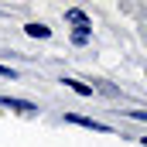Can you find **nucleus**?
<instances>
[{
    "label": "nucleus",
    "mask_w": 147,
    "mask_h": 147,
    "mask_svg": "<svg viewBox=\"0 0 147 147\" xmlns=\"http://www.w3.org/2000/svg\"><path fill=\"white\" fill-rule=\"evenodd\" d=\"M0 106H10V110H21V113H34L31 103H24V99H10V96H0Z\"/></svg>",
    "instance_id": "1"
},
{
    "label": "nucleus",
    "mask_w": 147,
    "mask_h": 147,
    "mask_svg": "<svg viewBox=\"0 0 147 147\" xmlns=\"http://www.w3.org/2000/svg\"><path fill=\"white\" fill-rule=\"evenodd\" d=\"M69 123L89 127V130H99V134H110V127H103V123H96V120H86V116H69Z\"/></svg>",
    "instance_id": "2"
},
{
    "label": "nucleus",
    "mask_w": 147,
    "mask_h": 147,
    "mask_svg": "<svg viewBox=\"0 0 147 147\" xmlns=\"http://www.w3.org/2000/svg\"><path fill=\"white\" fill-rule=\"evenodd\" d=\"M65 17H69L72 24H79V28H82V34H86V28H89V21H86V14H82V10H69Z\"/></svg>",
    "instance_id": "3"
},
{
    "label": "nucleus",
    "mask_w": 147,
    "mask_h": 147,
    "mask_svg": "<svg viewBox=\"0 0 147 147\" xmlns=\"http://www.w3.org/2000/svg\"><path fill=\"white\" fill-rule=\"evenodd\" d=\"M24 31H28V34H31V38H48V34H51V31H48L45 24H28Z\"/></svg>",
    "instance_id": "4"
},
{
    "label": "nucleus",
    "mask_w": 147,
    "mask_h": 147,
    "mask_svg": "<svg viewBox=\"0 0 147 147\" xmlns=\"http://www.w3.org/2000/svg\"><path fill=\"white\" fill-rule=\"evenodd\" d=\"M65 86H69V89H75L79 96H92V89H89V86H82V82H75V79H65Z\"/></svg>",
    "instance_id": "5"
},
{
    "label": "nucleus",
    "mask_w": 147,
    "mask_h": 147,
    "mask_svg": "<svg viewBox=\"0 0 147 147\" xmlns=\"http://www.w3.org/2000/svg\"><path fill=\"white\" fill-rule=\"evenodd\" d=\"M7 75H14V72H10L7 65H0V79H7Z\"/></svg>",
    "instance_id": "6"
}]
</instances>
